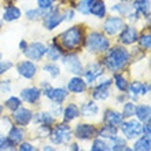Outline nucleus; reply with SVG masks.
<instances>
[{
    "label": "nucleus",
    "instance_id": "f257e3e1",
    "mask_svg": "<svg viewBox=\"0 0 151 151\" xmlns=\"http://www.w3.org/2000/svg\"><path fill=\"white\" fill-rule=\"evenodd\" d=\"M131 59V55L128 52L127 48L124 47H113L107 48V54L104 55L103 58V66L110 72H118V70H122L127 63Z\"/></svg>",
    "mask_w": 151,
    "mask_h": 151
},
{
    "label": "nucleus",
    "instance_id": "f03ea898",
    "mask_svg": "<svg viewBox=\"0 0 151 151\" xmlns=\"http://www.w3.org/2000/svg\"><path fill=\"white\" fill-rule=\"evenodd\" d=\"M59 40H60L62 47L69 50V51L78 48L84 41L83 28H80V26H72V28H69L68 30H65L59 36Z\"/></svg>",
    "mask_w": 151,
    "mask_h": 151
},
{
    "label": "nucleus",
    "instance_id": "7ed1b4c3",
    "mask_svg": "<svg viewBox=\"0 0 151 151\" xmlns=\"http://www.w3.org/2000/svg\"><path fill=\"white\" fill-rule=\"evenodd\" d=\"M85 47L91 52H104L110 47V41L99 32H91L85 40Z\"/></svg>",
    "mask_w": 151,
    "mask_h": 151
},
{
    "label": "nucleus",
    "instance_id": "20e7f679",
    "mask_svg": "<svg viewBox=\"0 0 151 151\" xmlns=\"http://www.w3.org/2000/svg\"><path fill=\"white\" fill-rule=\"evenodd\" d=\"M72 137V129L66 122L58 124L50 133V139L54 144H63Z\"/></svg>",
    "mask_w": 151,
    "mask_h": 151
},
{
    "label": "nucleus",
    "instance_id": "39448f33",
    "mask_svg": "<svg viewBox=\"0 0 151 151\" xmlns=\"http://www.w3.org/2000/svg\"><path fill=\"white\" fill-rule=\"evenodd\" d=\"M121 131H122L124 136L127 137L128 140L132 139H137L140 135H142V124L137 119H131V121H127V122H121Z\"/></svg>",
    "mask_w": 151,
    "mask_h": 151
},
{
    "label": "nucleus",
    "instance_id": "423d86ee",
    "mask_svg": "<svg viewBox=\"0 0 151 151\" xmlns=\"http://www.w3.org/2000/svg\"><path fill=\"white\" fill-rule=\"evenodd\" d=\"M45 51H47V47L43 43L35 41L32 44H28V47L24 50V54L30 60H41L43 56L45 55Z\"/></svg>",
    "mask_w": 151,
    "mask_h": 151
},
{
    "label": "nucleus",
    "instance_id": "0eeeda50",
    "mask_svg": "<svg viewBox=\"0 0 151 151\" xmlns=\"http://www.w3.org/2000/svg\"><path fill=\"white\" fill-rule=\"evenodd\" d=\"M62 60L63 65L68 68V70L70 73H73L74 76H80L83 74V63L78 59V56L76 54H68V55H62Z\"/></svg>",
    "mask_w": 151,
    "mask_h": 151
},
{
    "label": "nucleus",
    "instance_id": "6e6552de",
    "mask_svg": "<svg viewBox=\"0 0 151 151\" xmlns=\"http://www.w3.org/2000/svg\"><path fill=\"white\" fill-rule=\"evenodd\" d=\"M45 18H44V26L48 30H54L56 26H59V24L63 19V14H60L58 8H50V11L45 14Z\"/></svg>",
    "mask_w": 151,
    "mask_h": 151
},
{
    "label": "nucleus",
    "instance_id": "1a4fd4ad",
    "mask_svg": "<svg viewBox=\"0 0 151 151\" xmlns=\"http://www.w3.org/2000/svg\"><path fill=\"white\" fill-rule=\"evenodd\" d=\"M124 26H125L124 19H121L119 17H110V18H107L106 22H104L103 29L109 36H115V35H118V33L122 30Z\"/></svg>",
    "mask_w": 151,
    "mask_h": 151
},
{
    "label": "nucleus",
    "instance_id": "9d476101",
    "mask_svg": "<svg viewBox=\"0 0 151 151\" xmlns=\"http://www.w3.org/2000/svg\"><path fill=\"white\" fill-rule=\"evenodd\" d=\"M137 39H139L137 29L135 26H131V25H125L121 30V35H119V41L124 45H131V44L136 43Z\"/></svg>",
    "mask_w": 151,
    "mask_h": 151
},
{
    "label": "nucleus",
    "instance_id": "9b49d317",
    "mask_svg": "<svg viewBox=\"0 0 151 151\" xmlns=\"http://www.w3.org/2000/svg\"><path fill=\"white\" fill-rule=\"evenodd\" d=\"M96 133V129L91 124H77L74 128V136L78 140H89Z\"/></svg>",
    "mask_w": 151,
    "mask_h": 151
},
{
    "label": "nucleus",
    "instance_id": "f8f14e48",
    "mask_svg": "<svg viewBox=\"0 0 151 151\" xmlns=\"http://www.w3.org/2000/svg\"><path fill=\"white\" fill-rule=\"evenodd\" d=\"M69 92L65 88H52L51 85L47 88H44V95L47 96L50 100L55 102V103H63L65 99L68 98Z\"/></svg>",
    "mask_w": 151,
    "mask_h": 151
},
{
    "label": "nucleus",
    "instance_id": "ddd939ff",
    "mask_svg": "<svg viewBox=\"0 0 151 151\" xmlns=\"http://www.w3.org/2000/svg\"><path fill=\"white\" fill-rule=\"evenodd\" d=\"M33 118V114L29 109L25 107H18L17 110L12 111V119L17 125H21V127H26Z\"/></svg>",
    "mask_w": 151,
    "mask_h": 151
},
{
    "label": "nucleus",
    "instance_id": "4468645a",
    "mask_svg": "<svg viewBox=\"0 0 151 151\" xmlns=\"http://www.w3.org/2000/svg\"><path fill=\"white\" fill-rule=\"evenodd\" d=\"M17 70L19 73V76H22L24 78H33L37 73V66L33 63L32 60H22L17 65Z\"/></svg>",
    "mask_w": 151,
    "mask_h": 151
},
{
    "label": "nucleus",
    "instance_id": "2eb2a0df",
    "mask_svg": "<svg viewBox=\"0 0 151 151\" xmlns=\"http://www.w3.org/2000/svg\"><path fill=\"white\" fill-rule=\"evenodd\" d=\"M110 85H111V80H104L98 87L93 88V92H92L93 99H96V100L107 99L109 95H110Z\"/></svg>",
    "mask_w": 151,
    "mask_h": 151
},
{
    "label": "nucleus",
    "instance_id": "dca6fc26",
    "mask_svg": "<svg viewBox=\"0 0 151 151\" xmlns=\"http://www.w3.org/2000/svg\"><path fill=\"white\" fill-rule=\"evenodd\" d=\"M103 72H104L103 66H102L100 63H92V65H89V66H88V69L84 72L85 83H88V84L95 83V80L103 74Z\"/></svg>",
    "mask_w": 151,
    "mask_h": 151
},
{
    "label": "nucleus",
    "instance_id": "f3484780",
    "mask_svg": "<svg viewBox=\"0 0 151 151\" xmlns=\"http://www.w3.org/2000/svg\"><path fill=\"white\" fill-rule=\"evenodd\" d=\"M41 89L40 88H26V89H22L21 91V100H24L26 103H30V104H35L37 100L40 99L41 96Z\"/></svg>",
    "mask_w": 151,
    "mask_h": 151
},
{
    "label": "nucleus",
    "instance_id": "a211bd4d",
    "mask_svg": "<svg viewBox=\"0 0 151 151\" xmlns=\"http://www.w3.org/2000/svg\"><path fill=\"white\" fill-rule=\"evenodd\" d=\"M87 89V83L85 80H83L78 76H74L73 78L69 80L68 83V91L73 92V93H83Z\"/></svg>",
    "mask_w": 151,
    "mask_h": 151
},
{
    "label": "nucleus",
    "instance_id": "6ab92c4d",
    "mask_svg": "<svg viewBox=\"0 0 151 151\" xmlns=\"http://www.w3.org/2000/svg\"><path fill=\"white\" fill-rule=\"evenodd\" d=\"M89 14L98 17V18H103L106 15V4L103 0H89Z\"/></svg>",
    "mask_w": 151,
    "mask_h": 151
},
{
    "label": "nucleus",
    "instance_id": "aec40b11",
    "mask_svg": "<svg viewBox=\"0 0 151 151\" xmlns=\"http://www.w3.org/2000/svg\"><path fill=\"white\" fill-rule=\"evenodd\" d=\"M122 114L115 110H107L104 113V117H103V122L107 124V125H114V127H118L119 124L122 122Z\"/></svg>",
    "mask_w": 151,
    "mask_h": 151
},
{
    "label": "nucleus",
    "instance_id": "412c9836",
    "mask_svg": "<svg viewBox=\"0 0 151 151\" xmlns=\"http://www.w3.org/2000/svg\"><path fill=\"white\" fill-rule=\"evenodd\" d=\"M132 10H135L137 14H143L146 18H150V0H135Z\"/></svg>",
    "mask_w": 151,
    "mask_h": 151
},
{
    "label": "nucleus",
    "instance_id": "4be33fe9",
    "mask_svg": "<svg viewBox=\"0 0 151 151\" xmlns=\"http://www.w3.org/2000/svg\"><path fill=\"white\" fill-rule=\"evenodd\" d=\"M45 55L51 62H56L59 58H62V48H60L59 44H56V40H54L51 45L47 48Z\"/></svg>",
    "mask_w": 151,
    "mask_h": 151
},
{
    "label": "nucleus",
    "instance_id": "5701e85b",
    "mask_svg": "<svg viewBox=\"0 0 151 151\" xmlns=\"http://www.w3.org/2000/svg\"><path fill=\"white\" fill-rule=\"evenodd\" d=\"M128 89L132 95H147L150 91V85L144 83H139V81H133L131 85H128Z\"/></svg>",
    "mask_w": 151,
    "mask_h": 151
},
{
    "label": "nucleus",
    "instance_id": "b1692460",
    "mask_svg": "<svg viewBox=\"0 0 151 151\" xmlns=\"http://www.w3.org/2000/svg\"><path fill=\"white\" fill-rule=\"evenodd\" d=\"M99 113V107L95 102H87L81 106V110H80V115L83 117H87V118H91V117H95L96 114Z\"/></svg>",
    "mask_w": 151,
    "mask_h": 151
},
{
    "label": "nucleus",
    "instance_id": "393cba45",
    "mask_svg": "<svg viewBox=\"0 0 151 151\" xmlns=\"http://www.w3.org/2000/svg\"><path fill=\"white\" fill-rule=\"evenodd\" d=\"M77 117H80V109L76 106L74 103L68 104L63 110V119L65 122H70L73 119H76Z\"/></svg>",
    "mask_w": 151,
    "mask_h": 151
},
{
    "label": "nucleus",
    "instance_id": "a878e982",
    "mask_svg": "<svg viewBox=\"0 0 151 151\" xmlns=\"http://www.w3.org/2000/svg\"><path fill=\"white\" fill-rule=\"evenodd\" d=\"M117 133H118L117 127H114V125H107V124H104L103 127L98 131V136H100L102 139H107V140H110L111 137L117 136Z\"/></svg>",
    "mask_w": 151,
    "mask_h": 151
},
{
    "label": "nucleus",
    "instance_id": "bb28decb",
    "mask_svg": "<svg viewBox=\"0 0 151 151\" xmlns=\"http://www.w3.org/2000/svg\"><path fill=\"white\" fill-rule=\"evenodd\" d=\"M21 18V10L15 6H8L3 12V19L6 22H11V21L19 19Z\"/></svg>",
    "mask_w": 151,
    "mask_h": 151
},
{
    "label": "nucleus",
    "instance_id": "cd10ccee",
    "mask_svg": "<svg viewBox=\"0 0 151 151\" xmlns=\"http://www.w3.org/2000/svg\"><path fill=\"white\" fill-rule=\"evenodd\" d=\"M7 137L11 140L14 144H19L25 137V132H24V129H21V128H18V127H11L10 131H8Z\"/></svg>",
    "mask_w": 151,
    "mask_h": 151
},
{
    "label": "nucleus",
    "instance_id": "c85d7f7f",
    "mask_svg": "<svg viewBox=\"0 0 151 151\" xmlns=\"http://www.w3.org/2000/svg\"><path fill=\"white\" fill-rule=\"evenodd\" d=\"M150 148H151V140L148 135L139 137L133 144V150L135 151H150Z\"/></svg>",
    "mask_w": 151,
    "mask_h": 151
},
{
    "label": "nucleus",
    "instance_id": "c756f323",
    "mask_svg": "<svg viewBox=\"0 0 151 151\" xmlns=\"http://www.w3.org/2000/svg\"><path fill=\"white\" fill-rule=\"evenodd\" d=\"M150 114H151V109L148 104H140L137 107H135V115L137 117L139 121H147L150 119Z\"/></svg>",
    "mask_w": 151,
    "mask_h": 151
},
{
    "label": "nucleus",
    "instance_id": "7c9ffc66",
    "mask_svg": "<svg viewBox=\"0 0 151 151\" xmlns=\"http://www.w3.org/2000/svg\"><path fill=\"white\" fill-rule=\"evenodd\" d=\"M32 119L35 121V124H47V125H51V124L55 122V117L51 113H37Z\"/></svg>",
    "mask_w": 151,
    "mask_h": 151
},
{
    "label": "nucleus",
    "instance_id": "2f4dec72",
    "mask_svg": "<svg viewBox=\"0 0 151 151\" xmlns=\"http://www.w3.org/2000/svg\"><path fill=\"white\" fill-rule=\"evenodd\" d=\"M111 144H110V150H114V151H118V150H129L127 148V142L125 139L122 137H118V136H114L110 139Z\"/></svg>",
    "mask_w": 151,
    "mask_h": 151
},
{
    "label": "nucleus",
    "instance_id": "473e14b6",
    "mask_svg": "<svg viewBox=\"0 0 151 151\" xmlns=\"http://www.w3.org/2000/svg\"><path fill=\"white\" fill-rule=\"evenodd\" d=\"M113 81H114L115 87L118 88L121 92H127V89H128V81H127V78H125L122 74H119V73H115V74H114V78H113Z\"/></svg>",
    "mask_w": 151,
    "mask_h": 151
},
{
    "label": "nucleus",
    "instance_id": "72a5a7b5",
    "mask_svg": "<svg viewBox=\"0 0 151 151\" xmlns=\"http://www.w3.org/2000/svg\"><path fill=\"white\" fill-rule=\"evenodd\" d=\"M91 150L92 151H107V150H110V143L104 142L102 137L100 139H95L93 143H92Z\"/></svg>",
    "mask_w": 151,
    "mask_h": 151
},
{
    "label": "nucleus",
    "instance_id": "f704fd0d",
    "mask_svg": "<svg viewBox=\"0 0 151 151\" xmlns=\"http://www.w3.org/2000/svg\"><path fill=\"white\" fill-rule=\"evenodd\" d=\"M48 12V10H41V8H32V10H28L26 11V18L30 21H37L41 15H45Z\"/></svg>",
    "mask_w": 151,
    "mask_h": 151
},
{
    "label": "nucleus",
    "instance_id": "c9c22d12",
    "mask_svg": "<svg viewBox=\"0 0 151 151\" xmlns=\"http://www.w3.org/2000/svg\"><path fill=\"white\" fill-rule=\"evenodd\" d=\"M21 104H22V100H21V98H17V96H11L10 99L6 100V107L8 110H11V111L21 107Z\"/></svg>",
    "mask_w": 151,
    "mask_h": 151
},
{
    "label": "nucleus",
    "instance_id": "e433bc0d",
    "mask_svg": "<svg viewBox=\"0 0 151 151\" xmlns=\"http://www.w3.org/2000/svg\"><path fill=\"white\" fill-rule=\"evenodd\" d=\"M111 11L118 12L121 15H128L129 12H132V6H129V4H122V3L115 4V6L111 7Z\"/></svg>",
    "mask_w": 151,
    "mask_h": 151
},
{
    "label": "nucleus",
    "instance_id": "4c0bfd02",
    "mask_svg": "<svg viewBox=\"0 0 151 151\" xmlns=\"http://www.w3.org/2000/svg\"><path fill=\"white\" fill-rule=\"evenodd\" d=\"M135 103L132 102H128V103L124 104V109H122V117L124 118H131L135 115Z\"/></svg>",
    "mask_w": 151,
    "mask_h": 151
},
{
    "label": "nucleus",
    "instance_id": "58836bf2",
    "mask_svg": "<svg viewBox=\"0 0 151 151\" xmlns=\"http://www.w3.org/2000/svg\"><path fill=\"white\" fill-rule=\"evenodd\" d=\"M44 72H47L51 74V77H58L60 74V69L58 65L55 63H47L44 66Z\"/></svg>",
    "mask_w": 151,
    "mask_h": 151
},
{
    "label": "nucleus",
    "instance_id": "ea45409f",
    "mask_svg": "<svg viewBox=\"0 0 151 151\" xmlns=\"http://www.w3.org/2000/svg\"><path fill=\"white\" fill-rule=\"evenodd\" d=\"M137 40H139L142 50H150L151 48V35L150 33H147V35H142Z\"/></svg>",
    "mask_w": 151,
    "mask_h": 151
},
{
    "label": "nucleus",
    "instance_id": "a19ab883",
    "mask_svg": "<svg viewBox=\"0 0 151 151\" xmlns=\"http://www.w3.org/2000/svg\"><path fill=\"white\" fill-rule=\"evenodd\" d=\"M50 133H51V125L40 124V127L37 128V136L39 137H48Z\"/></svg>",
    "mask_w": 151,
    "mask_h": 151
},
{
    "label": "nucleus",
    "instance_id": "79ce46f5",
    "mask_svg": "<svg viewBox=\"0 0 151 151\" xmlns=\"http://www.w3.org/2000/svg\"><path fill=\"white\" fill-rule=\"evenodd\" d=\"M89 4H91L89 0H81L77 4V11L81 12L83 15H89Z\"/></svg>",
    "mask_w": 151,
    "mask_h": 151
},
{
    "label": "nucleus",
    "instance_id": "37998d69",
    "mask_svg": "<svg viewBox=\"0 0 151 151\" xmlns=\"http://www.w3.org/2000/svg\"><path fill=\"white\" fill-rule=\"evenodd\" d=\"M15 146L17 144L12 143L8 137H4L3 142L0 143V150H15Z\"/></svg>",
    "mask_w": 151,
    "mask_h": 151
},
{
    "label": "nucleus",
    "instance_id": "c03bdc74",
    "mask_svg": "<svg viewBox=\"0 0 151 151\" xmlns=\"http://www.w3.org/2000/svg\"><path fill=\"white\" fill-rule=\"evenodd\" d=\"M54 1L55 0H37V4H39V8H41V10H50Z\"/></svg>",
    "mask_w": 151,
    "mask_h": 151
},
{
    "label": "nucleus",
    "instance_id": "a18cd8bd",
    "mask_svg": "<svg viewBox=\"0 0 151 151\" xmlns=\"http://www.w3.org/2000/svg\"><path fill=\"white\" fill-rule=\"evenodd\" d=\"M12 68V63L10 60H0V74H4Z\"/></svg>",
    "mask_w": 151,
    "mask_h": 151
},
{
    "label": "nucleus",
    "instance_id": "49530a36",
    "mask_svg": "<svg viewBox=\"0 0 151 151\" xmlns=\"http://www.w3.org/2000/svg\"><path fill=\"white\" fill-rule=\"evenodd\" d=\"M0 92H3V93L11 92V81L10 80H4L3 83L0 84Z\"/></svg>",
    "mask_w": 151,
    "mask_h": 151
},
{
    "label": "nucleus",
    "instance_id": "de8ad7c7",
    "mask_svg": "<svg viewBox=\"0 0 151 151\" xmlns=\"http://www.w3.org/2000/svg\"><path fill=\"white\" fill-rule=\"evenodd\" d=\"M142 133H144V135H151V127H150V119H147V121H144V124L142 125Z\"/></svg>",
    "mask_w": 151,
    "mask_h": 151
},
{
    "label": "nucleus",
    "instance_id": "09e8293b",
    "mask_svg": "<svg viewBox=\"0 0 151 151\" xmlns=\"http://www.w3.org/2000/svg\"><path fill=\"white\" fill-rule=\"evenodd\" d=\"M19 150H21V151H35L36 148L33 147L30 143H25V142H21V143H19Z\"/></svg>",
    "mask_w": 151,
    "mask_h": 151
},
{
    "label": "nucleus",
    "instance_id": "8fccbe9b",
    "mask_svg": "<svg viewBox=\"0 0 151 151\" xmlns=\"http://www.w3.org/2000/svg\"><path fill=\"white\" fill-rule=\"evenodd\" d=\"M51 114L52 115H59L60 114V103H55L51 106Z\"/></svg>",
    "mask_w": 151,
    "mask_h": 151
},
{
    "label": "nucleus",
    "instance_id": "3c124183",
    "mask_svg": "<svg viewBox=\"0 0 151 151\" xmlns=\"http://www.w3.org/2000/svg\"><path fill=\"white\" fill-rule=\"evenodd\" d=\"M73 18H74V10H66V12H65V15H63V19L70 21Z\"/></svg>",
    "mask_w": 151,
    "mask_h": 151
},
{
    "label": "nucleus",
    "instance_id": "603ef678",
    "mask_svg": "<svg viewBox=\"0 0 151 151\" xmlns=\"http://www.w3.org/2000/svg\"><path fill=\"white\" fill-rule=\"evenodd\" d=\"M26 47H28V43H26L25 40H22V41L19 43V48H21V51H24V50H25Z\"/></svg>",
    "mask_w": 151,
    "mask_h": 151
},
{
    "label": "nucleus",
    "instance_id": "864d4df0",
    "mask_svg": "<svg viewBox=\"0 0 151 151\" xmlns=\"http://www.w3.org/2000/svg\"><path fill=\"white\" fill-rule=\"evenodd\" d=\"M70 148H72L73 151H78V150H80V148H78V146H77V144H76V143H73L72 146H70Z\"/></svg>",
    "mask_w": 151,
    "mask_h": 151
},
{
    "label": "nucleus",
    "instance_id": "5fc2aeb1",
    "mask_svg": "<svg viewBox=\"0 0 151 151\" xmlns=\"http://www.w3.org/2000/svg\"><path fill=\"white\" fill-rule=\"evenodd\" d=\"M117 99H118V102H119V103H121V102H125V95H122V96H118Z\"/></svg>",
    "mask_w": 151,
    "mask_h": 151
},
{
    "label": "nucleus",
    "instance_id": "6e6d98bb",
    "mask_svg": "<svg viewBox=\"0 0 151 151\" xmlns=\"http://www.w3.org/2000/svg\"><path fill=\"white\" fill-rule=\"evenodd\" d=\"M43 150H45V151H47V150L52 151V150H54V148H52V147H51V146H44V147H43Z\"/></svg>",
    "mask_w": 151,
    "mask_h": 151
},
{
    "label": "nucleus",
    "instance_id": "4d7b16f0",
    "mask_svg": "<svg viewBox=\"0 0 151 151\" xmlns=\"http://www.w3.org/2000/svg\"><path fill=\"white\" fill-rule=\"evenodd\" d=\"M3 139H4V136L1 135V133H0V143H1V142H3Z\"/></svg>",
    "mask_w": 151,
    "mask_h": 151
},
{
    "label": "nucleus",
    "instance_id": "13d9d810",
    "mask_svg": "<svg viewBox=\"0 0 151 151\" xmlns=\"http://www.w3.org/2000/svg\"><path fill=\"white\" fill-rule=\"evenodd\" d=\"M1 113H3V106L0 104V115H1Z\"/></svg>",
    "mask_w": 151,
    "mask_h": 151
},
{
    "label": "nucleus",
    "instance_id": "bf43d9fd",
    "mask_svg": "<svg viewBox=\"0 0 151 151\" xmlns=\"http://www.w3.org/2000/svg\"><path fill=\"white\" fill-rule=\"evenodd\" d=\"M121 1H131V0H121Z\"/></svg>",
    "mask_w": 151,
    "mask_h": 151
},
{
    "label": "nucleus",
    "instance_id": "052dcab7",
    "mask_svg": "<svg viewBox=\"0 0 151 151\" xmlns=\"http://www.w3.org/2000/svg\"><path fill=\"white\" fill-rule=\"evenodd\" d=\"M0 59H1V54H0Z\"/></svg>",
    "mask_w": 151,
    "mask_h": 151
}]
</instances>
